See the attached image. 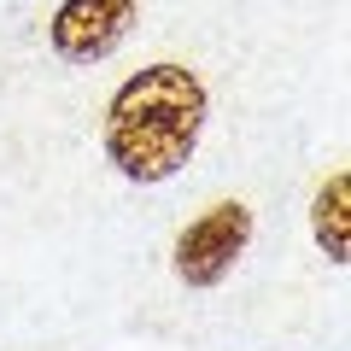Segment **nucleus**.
<instances>
[{"label": "nucleus", "instance_id": "nucleus-4", "mask_svg": "<svg viewBox=\"0 0 351 351\" xmlns=\"http://www.w3.org/2000/svg\"><path fill=\"white\" fill-rule=\"evenodd\" d=\"M311 228H316V246L328 252V263H346L351 258V176L346 170H334L322 188H316Z\"/></svg>", "mask_w": 351, "mask_h": 351}, {"label": "nucleus", "instance_id": "nucleus-2", "mask_svg": "<svg viewBox=\"0 0 351 351\" xmlns=\"http://www.w3.org/2000/svg\"><path fill=\"white\" fill-rule=\"evenodd\" d=\"M252 246V211L240 199H223L211 205L205 217H193L176 240V281H188V287H217V281L246 258Z\"/></svg>", "mask_w": 351, "mask_h": 351}, {"label": "nucleus", "instance_id": "nucleus-3", "mask_svg": "<svg viewBox=\"0 0 351 351\" xmlns=\"http://www.w3.org/2000/svg\"><path fill=\"white\" fill-rule=\"evenodd\" d=\"M135 24H141V0H64L47 36L64 64H100L129 41Z\"/></svg>", "mask_w": 351, "mask_h": 351}, {"label": "nucleus", "instance_id": "nucleus-1", "mask_svg": "<svg viewBox=\"0 0 351 351\" xmlns=\"http://www.w3.org/2000/svg\"><path fill=\"white\" fill-rule=\"evenodd\" d=\"M205 117H211L205 82L188 64L158 59L112 94V106H106V158L117 164V176L141 182V188L170 182L193 158Z\"/></svg>", "mask_w": 351, "mask_h": 351}]
</instances>
